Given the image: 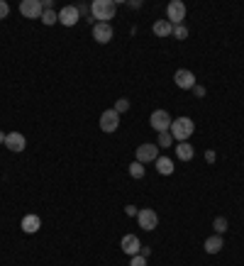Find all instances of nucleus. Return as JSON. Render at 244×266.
I'll use <instances>...</instances> for the list:
<instances>
[{"label": "nucleus", "mask_w": 244, "mask_h": 266, "mask_svg": "<svg viewBox=\"0 0 244 266\" xmlns=\"http://www.w3.org/2000/svg\"><path fill=\"white\" fill-rule=\"evenodd\" d=\"M20 227H22V232L34 235V232L42 227V220H39V215H25V217H22V222H20Z\"/></svg>", "instance_id": "obj_14"}, {"label": "nucleus", "mask_w": 244, "mask_h": 266, "mask_svg": "<svg viewBox=\"0 0 244 266\" xmlns=\"http://www.w3.org/2000/svg\"><path fill=\"white\" fill-rule=\"evenodd\" d=\"M20 12H22V17H27V20H37V17H42L44 5H42L39 0H22V2H20Z\"/></svg>", "instance_id": "obj_3"}, {"label": "nucleus", "mask_w": 244, "mask_h": 266, "mask_svg": "<svg viewBox=\"0 0 244 266\" xmlns=\"http://www.w3.org/2000/svg\"><path fill=\"white\" fill-rule=\"evenodd\" d=\"M42 22H44V25H57V22H59V12L44 10V12H42Z\"/></svg>", "instance_id": "obj_19"}, {"label": "nucleus", "mask_w": 244, "mask_h": 266, "mask_svg": "<svg viewBox=\"0 0 244 266\" xmlns=\"http://www.w3.org/2000/svg\"><path fill=\"white\" fill-rule=\"evenodd\" d=\"M124 212H127L129 217H137V212H139V210H137L134 205H127V207H124Z\"/></svg>", "instance_id": "obj_27"}, {"label": "nucleus", "mask_w": 244, "mask_h": 266, "mask_svg": "<svg viewBox=\"0 0 244 266\" xmlns=\"http://www.w3.org/2000/svg\"><path fill=\"white\" fill-rule=\"evenodd\" d=\"M166 15H169V22L176 27V25H183V17H185V5L181 0H171L169 7H166Z\"/></svg>", "instance_id": "obj_5"}, {"label": "nucleus", "mask_w": 244, "mask_h": 266, "mask_svg": "<svg viewBox=\"0 0 244 266\" xmlns=\"http://www.w3.org/2000/svg\"><path fill=\"white\" fill-rule=\"evenodd\" d=\"M174 37H176V39H185V37H188L185 25H176V27H174Z\"/></svg>", "instance_id": "obj_23"}, {"label": "nucleus", "mask_w": 244, "mask_h": 266, "mask_svg": "<svg viewBox=\"0 0 244 266\" xmlns=\"http://www.w3.org/2000/svg\"><path fill=\"white\" fill-rule=\"evenodd\" d=\"M115 110H118V113H124V110H129V100H127V98H120V100L115 103Z\"/></svg>", "instance_id": "obj_24"}, {"label": "nucleus", "mask_w": 244, "mask_h": 266, "mask_svg": "<svg viewBox=\"0 0 244 266\" xmlns=\"http://www.w3.org/2000/svg\"><path fill=\"white\" fill-rule=\"evenodd\" d=\"M91 15L95 22H110L115 17V2L113 0H93Z\"/></svg>", "instance_id": "obj_1"}, {"label": "nucleus", "mask_w": 244, "mask_h": 266, "mask_svg": "<svg viewBox=\"0 0 244 266\" xmlns=\"http://www.w3.org/2000/svg\"><path fill=\"white\" fill-rule=\"evenodd\" d=\"M137 222H139L142 230H154V227L159 225V215L154 212L152 207H144V210L137 212Z\"/></svg>", "instance_id": "obj_7"}, {"label": "nucleus", "mask_w": 244, "mask_h": 266, "mask_svg": "<svg viewBox=\"0 0 244 266\" xmlns=\"http://www.w3.org/2000/svg\"><path fill=\"white\" fill-rule=\"evenodd\" d=\"M193 130H195V125H193V120L190 118L171 120V127H169V132H171V137H174L176 142H185V139L193 134Z\"/></svg>", "instance_id": "obj_2"}, {"label": "nucleus", "mask_w": 244, "mask_h": 266, "mask_svg": "<svg viewBox=\"0 0 244 266\" xmlns=\"http://www.w3.org/2000/svg\"><path fill=\"white\" fill-rule=\"evenodd\" d=\"M159 159V144H142L137 147V161L139 164H149Z\"/></svg>", "instance_id": "obj_8"}, {"label": "nucleus", "mask_w": 244, "mask_h": 266, "mask_svg": "<svg viewBox=\"0 0 244 266\" xmlns=\"http://www.w3.org/2000/svg\"><path fill=\"white\" fill-rule=\"evenodd\" d=\"M149 125H152L156 132H169L171 127V115L166 110H154L152 118H149Z\"/></svg>", "instance_id": "obj_6"}, {"label": "nucleus", "mask_w": 244, "mask_h": 266, "mask_svg": "<svg viewBox=\"0 0 244 266\" xmlns=\"http://www.w3.org/2000/svg\"><path fill=\"white\" fill-rule=\"evenodd\" d=\"M122 252L124 254H129V257H137L139 252H142V244H139V239H137V235H124L120 242Z\"/></svg>", "instance_id": "obj_13"}, {"label": "nucleus", "mask_w": 244, "mask_h": 266, "mask_svg": "<svg viewBox=\"0 0 244 266\" xmlns=\"http://www.w3.org/2000/svg\"><path fill=\"white\" fill-rule=\"evenodd\" d=\"M129 176L132 178H144V164H139V161L129 164Z\"/></svg>", "instance_id": "obj_20"}, {"label": "nucleus", "mask_w": 244, "mask_h": 266, "mask_svg": "<svg viewBox=\"0 0 244 266\" xmlns=\"http://www.w3.org/2000/svg\"><path fill=\"white\" fill-rule=\"evenodd\" d=\"M5 147L10 149V151H25L27 147V139H25V134H20V132H10V134H5Z\"/></svg>", "instance_id": "obj_11"}, {"label": "nucleus", "mask_w": 244, "mask_h": 266, "mask_svg": "<svg viewBox=\"0 0 244 266\" xmlns=\"http://www.w3.org/2000/svg\"><path fill=\"white\" fill-rule=\"evenodd\" d=\"M222 247H225V242H222V237L220 235H213V237L205 239V252H208V254H217Z\"/></svg>", "instance_id": "obj_17"}, {"label": "nucleus", "mask_w": 244, "mask_h": 266, "mask_svg": "<svg viewBox=\"0 0 244 266\" xmlns=\"http://www.w3.org/2000/svg\"><path fill=\"white\" fill-rule=\"evenodd\" d=\"M78 17H81V12H78L76 5H66V7L59 12V22L66 25V27H73V25L78 22Z\"/></svg>", "instance_id": "obj_12"}, {"label": "nucleus", "mask_w": 244, "mask_h": 266, "mask_svg": "<svg viewBox=\"0 0 244 266\" xmlns=\"http://www.w3.org/2000/svg\"><path fill=\"white\" fill-rule=\"evenodd\" d=\"M129 266H147V259L142 254H137V257H132V264Z\"/></svg>", "instance_id": "obj_26"}, {"label": "nucleus", "mask_w": 244, "mask_h": 266, "mask_svg": "<svg viewBox=\"0 0 244 266\" xmlns=\"http://www.w3.org/2000/svg\"><path fill=\"white\" fill-rule=\"evenodd\" d=\"M213 227H215V232H217V235H222V232L227 230V217H215Z\"/></svg>", "instance_id": "obj_21"}, {"label": "nucleus", "mask_w": 244, "mask_h": 266, "mask_svg": "<svg viewBox=\"0 0 244 266\" xmlns=\"http://www.w3.org/2000/svg\"><path fill=\"white\" fill-rule=\"evenodd\" d=\"M7 12H10V5H7L5 0H0V20H5V17H7Z\"/></svg>", "instance_id": "obj_25"}, {"label": "nucleus", "mask_w": 244, "mask_h": 266, "mask_svg": "<svg viewBox=\"0 0 244 266\" xmlns=\"http://www.w3.org/2000/svg\"><path fill=\"white\" fill-rule=\"evenodd\" d=\"M78 7V12H88L91 10V5H86V2H81V5H76Z\"/></svg>", "instance_id": "obj_29"}, {"label": "nucleus", "mask_w": 244, "mask_h": 266, "mask_svg": "<svg viewBox=\"0 0 244 266\" xmlns=\"http://www.w3.org/2000/svg\"><path fill=\"white\" fill-rule=\"evenodd\" d=\"M193 154H195V151H193V147H190L188 142H179V147H176V156H179L181 161H190V159H193Z\"/></svg>", "instance_id": "obj_18"}, {"label": "nucleus", "mask_w": 244, "mask_h": 266, "mask_svg": "<svg viewBox=\"0 0 244 266\" xmlns=\"http://www.w3.org/2000/svg\"><path fill=\"white\" fill-rule=\"evenodd\" d=\"M152 30L156 37H169V34H174V25H171L169 20H156Z\"/></svg>", "instance_id": "obj_15"}, {"label": "nucleus", "mask_w": 244, "mask_h": 266, "mask_svg": "<svg viewBox=\"0 0 244 266\" xmlns=\"http://www.w3.org/2000/svg\"><path fill=\"white\" fill-rule=\"evenodd\" d=\"M93 39L100 42V44H108V42L113 39V27H110V22H95V25H93Z\"/></svg>", "instance_id": "obj_9"}, {"label": "nucleus", "mask_w": 244, "mask_h": 266, "mask_svg": "<svg viewBox=\"0 0 244 266\" xmlns=\"http://www.w3.org/2000/svg\"><path fill=\"white\" fill-rule=\"evenodd\" d=\"M118 127H120V113H118L115 108H113V110H105V113L100 115V130H103V132L110 134V132H115Z\"/></svg>", "instance_id": "obj_4"}, {"label": "nucleus", "mask_w": 244, "mask_h": 266, "mask_svg": "<svg viewBox=\"0 0 244 266\" xmlns=\"http://www.w3.org/2000/svg\"><path fill=\"white\" fill-rule=\"evenodd\" d=\"M174 83L181 90L193 88V86H195V76H193V71H188V68H179V71L174 73Z\"/></svg>", "instance_id": "obj_10"}, {"label": "nucleus", "mask_w": 244, "mask_h": 266, "mask_svg": "<svg viewBox=\"0 0 244 266\" xmlns=\"http://www.w3.org/2000/svg\"><path fill=\"white\" fill-rule=\"evenodd\" d=\"M193 93H195L198 98H203V95H205V88H203V86H193Z\"/></svg>", "instance_id": "obj_28"}, {"label": "nucleus", "mask_w": 244, "mask_h": 266, "mask_svg": "<svg viewBox=\"0 0 244 266\" xmlns=\"http://www.w3.org/2000/svg\"><path fill=\"white\" fill-rule=\"evenodd\" d=\"M156 171H159V176H171L174 174V161L166 159V156H159L156 159Z\"/></svg>", "instance_id": "obj_16"}, {"label": "nucleus", "mask_w": 244, "mask_h": 266, "mask_svg": "<svg viewBox=\"0 0 244 266\" xmlns=\"http://www.w3.org/2000/svg\"><path fill=\"white\" fill-rule=\"evenodd\" d=\"M171 142H174L171 132H159V147H169Z\"/></svg>", "instance_id": "obj_22"}, {"label": "nucleus", "mask_w": 244, "mask_h": 266, "mask_svg": "<svg viewBox=\"0 0 244 266\" xmlns=\"http://www.w3.org/2000/svg\"><path fill=\"white\" fill-rule=\"evenodd\" d=\"M205 161H208V164H213L215 161V151H208V154H205Z\"/></svg>", "instance_id": "obj_30"}]
</instances>
